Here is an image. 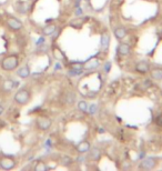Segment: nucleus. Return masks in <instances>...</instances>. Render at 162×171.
<instances>
[{
  "instance_id": "11",
  "label": "nucleus",
  "mask_w": 162,
  "mask_h": 171,
  "mask_svg": "<svg viewBox=\"0 0 162 171\" xmlns=\"http://www.w3.org/2000/svg\"><path fill=\"white\" fill-rule=\"evenodd\" d=\"M113 35H114V37H116L118 40H123V39L127 37L128 31L125 27L120 26V27H117L116 29L113 30Z\"/></svg>"
},
{
  "instance_id": "4",
  "label": "nucleus",
  "mask_w": 162,
  "mask_h": 171,
  "mask_svg": "<svg viewBox=\"0 0 162 171\" xmlns=\"http://www.w3.org/2000/svg\"><path fill=\"white\" fill-rule=\"evenodd\" d=\"M52 126V120L48 117L40 116L36 119V127L41 131H48Z\"/></svg>"
},
{
  "instance_id": "9",
  "label": "nucleus",
  "mask_w": 162,
  "mask_h": 171,
  "mask_svg": "<svg viewBox=\"0 0 162 171\" xmlns=\"http://www.w3.org/2000/svg\"><path fill=\"white\" fill-rule=\"evenodd\" d=\"M90 148H91V145H90V142L88 141V140H82V141L79 142L78 145H77V147H75V149L78 151V154H80L89 152Z\"/></svg>"
},
{
  "instance_id": "18",
  "label": "nucleus",
  "mask_w": 162,
  "mask_h": 171,
  "mask_svg": "<svg viewBox=\"0 0 162 171\" xmlns=\"http://www.w3.org/2000/svg\"><path fill=\"white\" fill-rule=\"evenodd\" d=\"M35 170L36 171H47L48 170V167L44 161H38L35 165Z\"/></svg>"
},
{
  "instance_id": "24",
  "label": "nucleus",
  "mask_w": 162,
  "mask_h": 171,
  "mask_svg": "<svg viewBox=\"0 0 162 171\" xmlns=\"http://www.w3.org/2000/svg\"><path fill=\"white\" fill-rule=\"evenodd\" d=\"M156 125L159 126V127H162V113H161V115H159L158 117H156Z\"/></svg>"
},
{
  "instance_id": "23",
  "label": "nucleus",
  "mask_w": 162,
  "mask_h": 171,
  "mask_svg": "<svg viewBox=\"0 0 162 171\" xmlns=\"http://www.w3.org/2000/svg\"><path fill=\"white\" fill-rule=\"evenodd\" d=\"M88 110H89L90 115H93V113H96L97 111V106L96 104H91L89 108H88Z\"/></svg>"
},
{
  "instance_id": "26",
  "label": "nucleus",
  "mask_w": 162,
  "mask_h": 171,
  "mask_svg": "<svg viewBox=\"0 0 162 171\" xmlns=\"http://www.w3.org/2000/svg\"><path fill=\"white\" fill-rule=\"evenodd\" d=\"M148 1H152V0H148Z\"/></svg>"
},
{
  "instance_id": "20",
  "label": "nucleus",
  "mask_w": 162,
  "mask_h": 171,
  "mask_svg": "<svg viewBox=\"0 0 162 171\" xmlns=\"http://www.w3.org/2000/svg\"><path fill=\"white\" fill-rule=\"evenodd\" d=\"M149 87H151V81H150V80H145V81H142L141 84L138 86V88H140L142 91L147 90Z\"/></svg>"
},
{
  "instance_id": "12",
  "label": "nucleus",
  "mask_w": 162,
  "mask_h": 171,
  "mask_svg": "<svg viewBox=\"0 0 162 171\" xmlns=\"http://www.w3.org/2000/svg\"><path fill=\"white\" fill-rule=\"evenodd\" d=\"M30 75H31V71H30L29 66H27V64L26 66H22V67H20L17 70V76L21 79L29 78Z\"/></svg>"
},
{
  "instance_id": "8",
  "label": "nucleus",
  "mask_w": 162,
  "mask_h": 171,
  "mask_svg": "<svg viewBox=\"0 0 162 171\" xmlns=\"http://www.w3.org/2000/svg\"><path fill=\"white\" fill-rule=\"evenodd\" d=\"M156 165V160L152 157H149V158H145V160H142V162L140 163V168L143 169V170H151L153 169Z\"/></svg>"
},
{
  "instance_id": "10",
  "label": "nucleus",
  "mask_w": 162,
  "mask_h": 171,
  "mask_svg": "<svg viewBox=\"0 0 162 171\" xmlns=\"http://www.w3.org/2000/svg\"><path fill=\"white\" fill-rule=\"evenodd\" d=\"M102 156V151L101 149H99L98 147H93V148H90L89 150V159L91 161H99L100 158Z\"/></svg>"
},
{
  "instance_id": "19",
  "label": "nucleus",
  "mask_w": 162,
  "mask_h": 171,
  "mask_svg": "<svg viewBox=\"0 0 162 171\" xmlns=\"http://www.w3.org/2000/svg\"><path fill=\"white\" fill-rule=\"evenodd\" d=\"M88 108H89V106H88L86 100H81V101L78 102V109L80 111H82V112H87Z\"/></svg>"
},
{
  "instance_id": "25",
  "label": "nucleus",
  "mask_w": 162,
  "mask_h": 171,
  "mask_svg": "<svg viewBox=\"0 0 162 171\" xmlns=\"http://www.w3.org/2000/svg\"><path fill=\"white\" fill-rule=\"evenodd\" d=\"M3 111H5V108H3L2 104H0V116H1V115L3 113Z\"/></svg>"
},
{
  "instance_id": "21",
  "label": "nucleus",
  "mask_w": 162,
  "mask_h": 171,
  "mask_svg": "<svg viewBox=\"0 0 162 171\" xmlns=\"http://www.w3.org/2000/svg\"><path fill=\"white\" fill-rule=\"evenodd\" d=\"M53 55H55V58L58 59V60H62V59H64V53H62L58 48H55V49H53Z\"/></svg>"
},
{
  "instance_id": "22",
  "label": "nucleus",
  "mask_w": 162,
  "mask_h": 171,
  "mask_svg": "<svg viewBox=\"0 0 162 171\" xmlns=\"http://www.w3.org/2000/svg\"><path fill=\"white\" fill-rule=\"evenodd\" d=\"M83 72V70H78V69H73V68H71V69L69 70V75L70 76H79L81 75V73Z\"/></svg>"
},
{
  "instance_id": "14",
  "label": "nucleus",
  "mask_w": 162,
  "mask_h": 171,
  "mask_svg": "<svg viewBox=\"0 0 162 171\" xmlns=\"http://www.w3.org/2000/svg\"><path fill=\"white\" fill-rule=\"evenodd\" d=\"M57 30V26L55 23H50V25H47L42 28V35L44 36H51L55 33V31Z\"/></svg>"
},
{
  "instance_id": "1",
  "label": "nucleus",
  "mask_w": 162,
  "mask_h": 171,
  "mask_svg": "<svg viewBox=\"0 0 162 171\" xmlns=\"http://www.w3.org/2000/svg\"><path fill=\"white\" fill-rule=\"evenodd\" d=\"M18 67H19V57H18V55L6 56L0 61V68L3 71H14Z\"/></svg>"
},
{
  "instance_id": "7",
  "label": "nucleus",
  "mask_w": 162,
  "mask_h": 171,
  "mask_svg": "<svg viewBox=\"0 0 162 171\" xmlns=\"http://www.w3.org/2000/svg\"><path fill=\"white\" fill-rule=\"evenodd\" d=\"M117 52L121 57L129 56L131 53V46L129 44H125V42H120L117 47Z\"/></svg>"
},
{
  "instance_id": "2",
  "label": "nucleus",
  "mask_w": 162,
  "mask_h": 171,
  "mask_svg": "<svg viewBox=\"0 0 162 171\" xmlns=\"http://www.w3.org/2000/svg\"><path fill=\"white\" fill-rule=\"evenodd\" d=\"M14 100L19 106H26L31 100V92L27 88H21L15 93L14 96Z\"/></svg>"
},
{
  "instance_id": "6",
  "label": "nucleus",
  "mask_w": 162,
  "mask_h": 171,
  "mask_svg": "<svg viewBox=\"0 0 162 171\" xmlns=\"http://www.w3.org/2000/svg\"><path fill=\"white\" fill-rule=\"evenodd\" d=\"M151 67H150V64L145 60H141V61H138L134 66V70H136V72L140 73V75H147L149 73L150 71Z\"/></svg>"
},
{
  "instance_id": "27",
  "label": "nucleus",
  "mask_w": 162,
  "mask_h": 171,
  "mask_svg": "<svg viewBox=\"0 0 162 171\" xmlns=\"http://www.w3.org/2000/svg\"><path fill=\"white\" fill-rule=\"evenodd\" d=\"M161 36H162V31H161Z\"/></svg>"
},
{
  "instance_id": "17",
  "label": "nucleus",
  "mask_w": 162,
  "mask_h": 171,
  "mask_svg": "<svg viewBox=\"0 0 162 171\" xmlns=\"http://www.w3.org/2000/svg\"><path fill=\"white\" fill-rule=\"evenodd\" d=\"M75 101V93L73 92H67L64 96V102L67 104H72Z\"/></svg>"
},
{
  "instance_id": "16",
  "label": "nucleus",
  "mask_w": 162,
  "mask_h": 171,
  "mask_svg": "<svg viewBox=\"0 0 162 171\" xmlns=\"http://www.w3.org/2000/svg\"><path fill=\"white\" fill-rule=\"evenodd\" d=\"M16 86H17L16 81H14V80H10V79H8V80H6V81L3 82V89L6 90V91H10V90L14 89Z\"/></svg>"
},
{
  "instance_id": "13",
  "label": "nucleus",
  "mask_w": 162,
  "mask_h": 171,
  "mask_svg": "<svg viewBox=\"0 0 162 171\" xmlns=\"http://www.w3.org/2000/svg\"><path fill=\"white\" fill-rule=\"evenodd\" d=\"M149 73H150L151 78L153 79V80H156V81L162 80V68L161 67H156V68H153V69H150Z\"/></svg>"
},
{
  "instance_id": "15",
  "label": "nucleus",
  "mask_w": 162,
  "mask_h": 171,
  "mask_svg": "<svg viewBox=\"0 0 162 171\" xmlns=\"http://www.w3.org/2000/svg\"><path fill=\"white\" fill-rule=\"evenodd\" d=\"M110 44V36L108 35L107 32H104L101 35V39H100V45H101V48L102 49H107L108 46Z\"/></svg>"
},
{
  "instance_id": "3",
  "label": "nucleus",
  "mask_w": 162,
  "mask_h": 171,
  "mask_svg": "<svg viewBox=\"0 0 162 171\" xmlns=\"http://www.w3.org/2000/svg\"><path fill=\"white\" fill-rule=\"evenodd\" d=\"M6 25H7V27H8V29L11 30V31H14V32L20 31V30L23 28V23L16 17H8L7 18Z\"/></svg>"
},
{
  "instance_id": "5",
  "label": "nucleus",
  "mask_w": 162,
  "mask_h": 171,
  "mask_svg": "<svg viewBox=\"0 0 162 171\" xmlns=\"http://www.w3.org/2000/svg\"><path fill=\"white\" fill-rule=\"evenodd\" d=\"M17 162L12 157L3 156L0 158V168L3 170H12L16 168Z\"/></svg>"
}]
</instances>
